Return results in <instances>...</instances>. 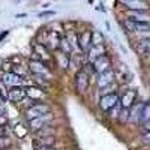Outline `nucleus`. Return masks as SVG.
<instances>
[{"label":"nucleus","mask_w":150,"mask_h":150,"mask_svg":"<svg viewBox=\"0 0 150 150\" xmlns=\"http://www.w3.org/2000/svg\"><path fill=\"white\" fill-rule=\"evenodd\" d=\"M45 114H50V107L44 102H38V104H32L27 110H26V116L30 120H35L38 117H42Z\"/></svg>","instance_id":"nucleus-1"},{"label":"nucleus","mask_w":150,"mask_h":150,"mask_svg":"<svg viewBox=\"0 0 150 150\" xmlns=\"http://www.w3.org/2000/svg\"><path fill=\"white\" fill-rule=\"evenodd\" d=\"M23 81H24V80H23L21 75H18L17 72H12V71L5 72L3 77H2V83L8 87V90L15 89V87H21Z\"/></svg>","instance_id":"nucleus-2"},{"label":"nucleus","mask_w":150,"mask_h":150,"mask_svg":"<svg viewBox=\"0 0 150 150\" xmlns=\"http://www.w3.org/2000/svg\"><path fill=\"white\" fill-rule=\"evenodd\" d=\"M119 104H120V99H119L117 93H107L101 98V101H99V107H101L102 111H111Z\"/></svg>","instance_id":"nucleus-3"},{"label":"nucleus","mask_w":150,"mask_h":150,"mask_svg":"<svg viewBox=\"0 0 150 150\" xmlns=\"http://www.w3.org/2000/svg\"><path fill=\"white\" fill-rule=\"evenodd\" d=\"M89 81H90V75L87 74L86 69H80L75 75V86H77L78 92H86L89 87Z\"/></svg>","instance_id":"nucleus-4"},{"label":"nucleus","mask_w":150,"mask_h":150,"mask_svg":"<svg viewBox=\"0 0 150 150\" xmlns=\"http://www.w3.org/2000/svg\"><path fill=\"white\" fill-rule=\"evenodd\" d=\"M29 69H30L35 75H44V77H50V69H48V66L45 65L44 60H30Z\"/></svg>","instance_id":"nucleus-5"},{"label":"nucleus","mask_w":150,"mask_h":150,"mask_svg":"<svg viewBox=\"0 0 150 150\" xmlns=\"http://www.w3.org/2000/svg\"><path fill=\"white\" fill-rule=\"evenodd\" d=\"M92 65H93V69H95L98 74H102V72L111 69V59H110L108 54H104L102 57H99L98 60H95Z\"/></svg>","instance_id":"nucleus-6"},{"label":"nucleus","mask_w":150,"mask_h":150,"mask_svg":"<svg viewBox=\"0 0 150 150\" xmlns=\"http://www.w3.org/2000/svg\"><path fill=\"white\" fill-rule=\"evenodd\" d=\"M26 96H27V90L23 89V87H15V89H11V90H8V95H6V98L9 99V101H11V102H15V104L24 101V99H26Z\"/></svg>","instance_id":"nucleus-7"},{"label":"nucleus","mask_w":150,"mask_h":150,"mask_svg":"<svg viewBox=\"0 0 150 150\" xmlns=\"http://www.w3.org/2000/svg\"><path fill=\"white\" fill-rule=\"evenodd\" d=\"M135 99H137V92L135 90H126L122 98H120V105L123 110H131L135 105Z\"/></svg>","instance_id":"nucleus-8"},{"label":"nucleus","mask_w":150,"mask_h":150,"mask_svg":"<svg viewBox=\"0 0 150 150\" xmlns=\"http://www.w3.org/2000/svg\"><path fill=\"white\" fill-rule=\"evenodd\" d=\"M114 77H116V74H114V71H112V69L99 74V77H98V86L101 87V89H105L107 86H110L112 81H114Z\"/></svg>","instance_id":"nucleus-9"},{"label":"nucleus","mask_w":150,"mask_h":150,"mask_svg":"<svg viewBox=\"0 0 150 150\" xmlns=\"http://www.w3.org/2000/svg\"><path fill=\"white\" fill-rule=\"evenodd\" d=\"M92 47V30H86L80 35V50L87 53Z\"/></svg>","instance_id":"nucleus-10"},{"label":"nucleus","mask_w":150,"mask_h":150,"mask_svg":"<svg viewBox=\"0 0 150 150\" xmlns=\"http://www.w3.org/2000/svg\"><path fill=\"white\" fill-rule=\"evenodd\" d=\"M50 119H51V116L45 114V116H42V117H38V119H35V120H30V122H29L30 131H39V129L45 128Z\"/></svg>","instance_id":"nucleus-11"},{"label":"nucleus","mask_w":150,"mask_h":150,"mask_svg":"<svg viewBox=\"0 0 150 150\" xmlns=\"http://www.w3.org/2000/svg\"><path fill=\"white\" fill-rule=\"evenodd\" d=\"M105 54V50H104V45H98V47H90V50L87 51V56H89V60L93 62L98 60L99 57H102Z\"/></svg>","instance_id":"nucleus-12"},{"label":"nucleus","mask_w":150,"mask_h":150,"mask_svg":"<svg viewBox=\"0 0 150 150\" xmlns=\"http://www.w3.org/2000/svg\"><path fill=\"white\" fill-rule=\"evenodd\" d=\"M126 27L132 32H147V30H150V24L149 23H135V21L128 20Z\"/></svg>","instance_id":"nucleus-13"},{"label":"nucleus","mask_w":150,"mask_h":150,"mask_svg":"<svg viewBox=\"0 0 150 150\" xmlns=\"http://www.w3.org/2000/svg\"><path fill=\"white\" fill-rule=\"evenodd\" d=\"M47 42H50V44H48L50 48L59 50L60 45H62V38H60V35H59L57 32H50V33H48V38H47Z\"/></svg>","instance_id":"nucleus-14"},{"label":"nucleus","mask_w":150,"mask_h":150,"mask_svg":"<svg viewBox=\"0 0 150 150\" xmlns=\"http://www.w3.org/2000/svg\"><path fill=\"white\" fill-rule=\"evenodd\" d=\"M123 5H126L128 9H131L132 12H140V11H147V3L146 2H137V0H128L123 2Z\"/></svg>","instance_id":"nucleus-15"},{"label":"nucleus","mask_w":150,"mask_h":150,"mask_svg":"<svg viewBox=\"0 0 150 150\" xmlns=\"http://www.w3.org/2000/svg\"><path fill=\"white\" fill-rule=\"evenodd\" d=\"M131 21H135V23H149L150 24V15L146 14V11H140V12H131L129 18Z\"/></svg>","instance_id":"nucleus-16"},{"label":"nucleus","mask_w":150,"mask_h":150,"mask_svg":"<svg viewBox=\"0 0 150 150\" xmlns=\"http://www.w3.org/2000/svg\"><path fill=\"white\" fill-rule=\"evenodd\" d=\"M143 107H144V104H138V105H134V107L129 110V119H131L132 122H140Z\"/></svg>","instance_id":"nucleus-17"},{"label":"nucleus","mask_w":150,"mask_h":150,"mask_svg":"<svg viewBox=\"0 0 150 150\" xmlns=\"http://www.w3.org/2000/svg\"><path fill=\"white\" fill-rule=\"evenodd\" d=\"M27 90V96H30V101H38V99H42L44 92L41 89H36V87H32V89H26Z\"/></svg>","instance_id":"nucleus-18"},{"label":"nucleus","mask_w":150,"mask_h":150,"mask_svg":"<svg viewBox=\"0 0 150 150\" xmlns=\"http://www.w3.org/2000/svg\"><path fill=\"white\" fill-rule=\"evenodd\" d=\"M33 48H35L36 54L41 56V60H42V57H44V59H50L48 50H47V47H45L44 44H33Z\"/></svg>","instance_id":"nucleus-19"},{"label":"nucleus","mask_w":150,"mask_h":150,"mask_svg":"<svg viewBox=\"0 0 150 150\" xmlns=\"http://www.w3.org/2000/svg\"><path fill=\"white\" fill-rule=\"evenodd\" d=\"M57 60H59V65L62 66V68H68V66H71V60H69V57H68V54L66 53H63V51H62V53H57Z\"/></svg>","instance_id":"nucleus-20"},{"label":"nucleus","mask_w":150,"mask_h":150,"mask_svg":"<svg viewBox=\"0 0 150 150\" xmlns=\"http://www.w3.org/2000/svg\"><path fill=\"white\" fill-rule=\"evenodd\" d=\"M104 42V38L101 32H92V47H98V45H102Z\"/></svg>","instance_id":"nucleus-21"},{"label":"nucleus","mask_w":150,"mask_h":150,"mask_svg":"<svg viewBox=\"0 0 150 150\" xmlns=\"http://www.w3.org/2000/svg\"><path fill=\"white\" fill-rule=\"evenodd\" d=\"M149 120H150V102H149V104H144L143 111H141V119H140V122L144 125V123L149 122Z\"/></svg>","instance_id":"nucleus-22"},{"label":"nucleus","mask_w":150,"mask_h":150,"mask_svg":"<svg viewBox=\"0 0 150 150\" xmlns=\"http://www.w3.org/2000/svg\"><path fill=\"white\" fill-rule=\"evenodd\" d=\"M140 50H141L144 54H149V56H150V39H143V41H140Z\"/></svg>","instance_id":"nucleus-23"},{"label":"nucleus","mask_w":150,"mask_h":150,"mask_svg":"<svg viewBox=\"0 0 150 150\" xmlns=\"http://www.w3.org/2000/svg\"><path fill=\"white\" fill-rule=\"evenodd\" d=\"M11 144V140L8 137H3V138H0V147H5V146H9Z\"/></svg>","instance_id":"nucleus-24"},{"label":"nucleus","mask_w":150,"mask_h":150,"mask_svg":"<svg viewBox=\"0 0 150 150\" xmlns=\"http://www.w3.org/2000/svg\"><path fill=\"white\" fill-rule=\"evenodd\" d=\"M6 125H8V119H6V116H2L0 117V128L6 126Z\"/></svg>","instance_id":"nucleus-25"},{"label":"nucleus","mask_w":150,"mask_h":150,"mask_svg":"<svg viewBox=\"0 0 150 150\" xmlns=\"http://www.w3.org/2000/svg\"><path fill=\"white\" fill-rule=\"evenodd\" d=\"M143 140H144V143L150 144V132H144V135H143Z\"/></svg>","instance_id":"nucleus-26"},{"label":"nucleus","mask_w":150,"mask_h":150,"mask_svg":"<svg viewBox=\"0 0 150 150\" xmlns=\"http://www.w3.org/2000/svg\"><path fill=\"white\" fill-rule=\"evenodd\" d=\"M6 132H8V128H6V126L0 128V138H3V137H8V135H6Z\"/></svg>","instance_id":"nucleus-27"},{"label":"nucleus","mask_w":150,"mask_h":150,"mask_svg":"<svg viewBox=\"0 0 150 150\" xmlns=\"http://www.w3.org/2000/svg\"><path fill=\"white\" fill-rule=\"evenodd\" d=\"M38 150H54V147H51V146H38Z\"/></svg>","instance_id":"nucleus-28"},{"label":"nucleus","mask_w":150,"mask_h":150,"mask_svg":"<svg viewBox=\"0 0 150 150\" xmlns=\"http://www.w3.org/2000/svg\"><path fill=\"white\" fill-rule=\"evenodd\" d=\"M143 128H144V131H146V132H150V120H149V122H146V123L143 125Z\"/></svg>","instance_id":"nucleus-29"},{"label":"nucleus","mask_w":150,"mask_h":150,"mask_svg":"<svg viewBox=\"0 0 150 150\" xmlns=\"http://www.w3.org/2000/svg\"><path fill=\"white\" fill-rule=\"evenodd\" d=\"M2 116H5V107L0 104V117H2Z\"/></svg>","instance_id":"nucleus-30"},{"label":"nucleus","mask_w":150,"mask_h":150,"mask_svg":"<svg viewBox=\"0 0 150 150\" xmlns=\"http://www.w3.org/2000/svg\"><path fill=\"white\" fill-rule=\"evenodd\" d=\"M54 12H41L39 14V17H45V15H53Z\"/></svg>","instance_id":"nucleus-31"}]
</instances>
